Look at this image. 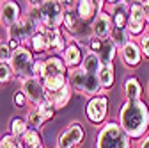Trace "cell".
<instances>
[{
	"label": "cell",
	"instance_id": "6da1fadb",
	"mask_svg": "<svg viewBox=\"0 0 149 148\" xmlns=\"http://www.w3.org/2000/svg\"><path fill=\"white\" fill-rule=\"evenodd\" d=\"M117 123L130 139H144L149 130V107L142 100L124 102L119 109Z\"/></svg>",
	"mask_w": 149,
	"mask_h": 148
},
{
	"label": "cell",
	"instance_id": "b9f144b4",
	"mask_svg": "<svg viewBox=\"0 0 149 148\" xmlns=\"http://www.w3.org/2000/svg\"><path fill=\"white\" fill-rule=\"evenodd\" d=\"M0 148H2V144H0Z\"/></svg>",
	"mask_w": 149,
	"mask_h": 148
},
{
	"label": "cell",
	"instance_id": "277c9868",
	"mask_svg": "<svg viewBox=\"0 0 149 148\" xmlns=\"http://www.w3.org/2000/svg\"><path fill=\"white\" fill-rule=\"evenodd\" d=\"M64 20V7L61 2L45 0L39 6V22L45 29H61Z\"/></svg>",
	"mask_w": 149,
	"mask_h": 148
},
{
	"label": "cell",
	"instance_id": "cb8c5ba5",
	"mask_svg": "<svg viewBox=\"0 0 149 148\" xmlns=\"http://www.w3.org/2000/svg\"><path fill=\"white\" fill-rule=\"evenodd\" d=\"M29 45H30V50H32V52H36V54H45V52H48L46 29H45V27H39V29H37V32L30 38Z\"/></svg>",
	"mask_w": 149,
	"mask_h": 148
},
{
	"label": "cell",
	"instance_id": "484cf974",
	"mask_svg": "<svg viewBox=\"0 0 149 148\" xmlns=\"http://www.w3.org/2000/svg\"><path fill=\"white\" fill-rule=\"evenodd\" d=\"M22 148H43V139L41 134L34 130V128H29V132L20 139Z\"/></svg>",
	"mask_w": 149,
	"mask_h": 148
},
{
	"label": "cell",
	"instance_id": "8992f818",
	"mask_svg": "<svg viewBox=\"0 0 149 148\" xmlns=\"http://www.w3.org/2000/svg\"><path fill=\"white\" fill-rule=\"evenodd\" d=\"M146 27H147V16H146L142 2H132V7H130V20H128L126 30L133 38V36H142Z\"/></svg>",
	"mask_w": 149,
	"mask_h": 148
},
{
	"label": "cell",
	"instance_id": "9a60e30c",
	"mask_svg": "<svg viewBox=\"0 0 149 148\" xmlns=\"http://www.w3.org/2000/svg\"><path fill=\"white\" fill-rule=\"evenodd\" d=\"M62 61L66 63L68 70H74V68H80L82 66V61H84V54H82V48L77 41H69L66 50L61 54Z\"/></svg>",
	"mask_w": 149,
	"mask_h": 148
},
{
	"label": "cell",
	"instance_id": "ba28073f",
	"mask_svg": "<svg viewBox=\"0 0 149 148\" xmlns=\"http://www.w3.org/2000/svg\"><path fill=\"white\" fill-rule=\"evenodd\" d=\"M37 29H39V25H37L32 18H29L25 14L23 18H20L18 23H14L11 29H7V34H9V38H14L20 43H27V41H30L32 36L37 32Z\"/></svg>",
	"mask_w": 149,
	"mask_h": 148
},
{
	"label": "cell",
	"instance_id": "4dcf8cb0",
	"mask_svg": "<svg viewBox=\"0 0 149 148\" xmlns=\"http://www.w3.org/2000/svg\"><path fill=\"white\" fill-rule=\"evenodd\" d=\"M32 77L39 79V80H43V79L46 77V61H45L43 57H39V59L34 61V66H32Z\"/></svg>",
	"mask_w": 149,
	"mask_h": 148
},
{
	"label": "cell",
	"instance_id": "7a4b0ae2",
	"mask_svg": "<svg viewBox=\"0 0 149 148\" xmlns=\"http://www.w3.org/2000/svg\"><path fill=\"white\" fill-rule=\"evenodd\" d=\"M130 141L132 139L126 136L117 121H108L100 128L94 148H132Z\"/></svg>",
	"mask_w": 149,
	"mask_h": 148
},
{
	"label": "cell",
	"instance_id": "7402d4cb",
	"mask_svg": "<svg viewBox=\"0 0 149 148\" xmlns=\"http://www.w3.org/2000/svg\"><path fill=\"white\" fill-rule=\"evenodd\" d=\"M7 132H9L13 137H16L18 141H20V139L29 132V123H27V120H25L23 116H13V118L9 120V128H7Z\"/></svg>",
	"mask_w": 149,
	"mask_h": 148
},
{
	"label": "cell",
	"instance_id": "44dd1931",
	"mask_svg": "<svg viewBox=\"0 0 149 148\" xmlns=\"http://www.w3.org/2000/svg\"><path fill=\"white\" fill-rule=\"evenodd\" d=\"M101 66H103V63L100 59V55L94 54V52H87L84 55V61H82V66L80 68L87 73V75H98L100 70H101Z\"/></svg>",
	"mask_w": 149,
	"mask_h": 148
},
{
	"label": "cell",
	"instance_id": "f1b7e54d",
	"mask_svg": "<svg viewBox=\"0 0 149 148\" xmlns=\"http://www.w3.org/2000/svg\"><path fill=\"white\" fill-rule=\"evenodd\" d=\"M41 82H43V87H45L46 93H53V91H59V89H62L68 84V77H61V75H57V77H45Z\"/></svg>",
	"mask_w": 149,
	"mask_h": 148
},
{
	"label": "cell",
	"instance_id": "4fadbf2b",
	"mask_svg": "<svg viewBox=\"0 0 149 148\" xmlns=\"http://www.w3.org/2000/svg\"><path fill=\"white\" fill-rule=\"evenodd\" d=\"M20 18H22V9L18 2H13V0L0 2V23L6 29H11L14 23H18Z\"/></svg>",
	"mask_w": 149,
	"mask_h": 148
},
{
	"label": "cell",
	"instance_id": "30bf717a",
	"mask_svg": "<svg viewBox=\"0 0 149 148\" xmlns=\"http://www.w3.org/2000/svg\"><path fill=\"white\" fill-rule=\"evenodd\" d=\"M107 2L100 0V2H94V0H78L77 6H74V11H77L78 18L82 23H92L94 18L98 16V13L105 11Z\"/></svg>",
	"mask_w": 149,
	"mask_h": 148
},
{
	"label": "cell",
	"instance_id": "8fae6325",
	"mask_svg": "<svg viewBox=\"0 0 149 148\" xmlns=\"http://www.w3.org/2000/svg\"><path fill=\"white\" fill-rule=\"evenodd\" d=\"M92 27V34L94 38L101 39V41H108L110 36H112V30H114V23H112V16L108 11H101L98 13V16L94 18V22L91 23Z\"/></svg>",
	"mask_w": 149,
	"mask_h": 148
},
{
	"label": "cell",
	"instance_id": "52a82bcc",
	"mask_svg": "<svg viewBox=\"0 0 149 148\" xmlns=\"http://www.w3.org/2000/svg\"><path fill=\"white\" fill-rule=\"evenodd\" d=\"M85 137V128L80 123H71L57 137V148H77Z\"/></svg>",
	"mask_w": 149,
	"mask_h": 148
},
{
	"label": "cell",
	"instance_id": "ab89813d",
	"mask_svg": "<svg viewBox=\"0 0 149 148\" xmlns=\"http://www.w3.org/2000/svg\"><path fill=\"white\" fill-rule=\"evenodd\" d=\"M140 148H149V134L144 139H140Z\"/></svg>",
	"mask_w": 149,
	"mask_h": 148
},
{
	"label": "cell",
	"instance_id": "1f68e13d",
	"mask_svg": "<svg viewBox=\"0 0 149 148\" xmlns=\"http://www.w3.org/2000/svg\"><path fill=\"white\" fill-rule=\"evenodd\" d=\"M13 77H14V73H13L11 64L9 63H0V86L9 84Z\"/></svg>",
	"mask_w": 149,
	"mask_h": 148
},
{
	"label": "cell",
	"instance_id": "8d00e7d4",
	"mask_svg": "<svg viewBox=\"0 0 149 148\" xmlns=\"http://www.w3.org/2000/svg\"><path fill=\"white\" fill-rule=\"evenodd\" d=\"M87 45H89V52L100 54V52H101V48H103V45H105V41H101V39H98V38H92Z\"/></svg>",
	"mask_w": 149,
	"mask_h": 148
},
{
	"label": "cell",
	"instance_id": "7bdbcfd3",
	"mask_svg": "<svg viewBox=\"0 0 149 148\" xmlns=\"http://www.w3.org/2000/svg\"><path fill=\"white\" fill-rule=\"evenodd\" d=\"M147 89H149V86H147Z\"/></svg>",
	"mask_w": 149,
	"mask_h": 148
},
{
	"label": "cell",
	"instance_id": "f35d334b",
	"mask_svg": "<svg viewBox=\"0 0 149 148\" xmlns=\"http://www.w3.org/2000/svg\"><path fill=\"white\" fill-rule=\"evenodd\" d=\"M6 41L9 43V47H11V50H13V52H16L18 48H20V47H22V43H20V41H18V39H14V38H7Z\"/></svg>",
	"mask_w": 149,
	"mask_h": 148
},
{
	"label": "cell",
	"instance_id": "d4e9b609",
	"mask_svg": "<svg viewBox=\"0 0 149 148\" xmlns=\"http://www.w3.org/2000/svg\"><path fill=\"white\" fill-rule=\"evenodd\" d=\"M68 75H69L68 77V82L73 87V91H77V93H84V86H85L87 73L82 68H74V70H69Z\"/></svg>",
	"mask_w": 149,
	"mask_h": 148
},
{
	"label": "cell",
	"instance_id": "7c38bea8",
	"mask_svg": "<svg viewBox=\"0 0 149 148\" xmlns=\"http://www.w3.org/2000/svg\"><path fill=\"white\" fill-rule=\"evenodd\" d=\"M107 6H110V16H112L114 29L124 30V29L128 27L130 7H132V2H107Z\"/></svg>",
	"mask_w": 149,
	"mask_h": 148
},
{
	"label": "cell",
	"instance_id": "d6986e66",
	"mask_svg": "<svg viewBox=\"0 0 149 148\" xmlns=\"http://www.w3.org/2000/svg\"><path fill=\"white\" fill-rule=\"evenodd\" d=\"M82 27V22L77 14L74 9H69V11H64V20H62V29L66 30V34L69 36V41H73V38L77 36L78 29Z\"/></svg>",
	"mask_w": 149,
	"mask_h": 148
},
{
	"label": "cell",
	"instance_id": "3957f363",
	"mask_svg": "<svg viewBox=\"0 0 149 148\" xmlns=\"http://www.w3.org/2000/svg\"><path fill=\"white\" fill-rule=\"evenodd\" d=\"M34 52L27 47H20L16 52H13V57L9 61L11 68H13V73L16 79L20 80H25L29 77H32V66H34Z\"/></svg>",
	"mask_w": 149,
	"mask_h": 148
},
{
	"label": "cell",
	"instance_id": "9c48e42d",
	"mask_svg": "<svg viewBox=\"0 0 149 148\" xmlns=\"http://www.w3.org/2000/svg\"><path fill=\"white\" fill-rule=\"evenodd\" d=\"M20 91L27 97L29 104H32V105H39L41 102H45V97H46L43 82L39 79H36V77H29V79L22 80Z\"/></svg>",
	"mask_w": 149,
	"mask_h": 148
},
{
	"label": "cell",
	"instance_id": "2e32d148",
	"mask_svg": "<svg viewBox=\"0 0 149 148\" xmlns=\"http://www.w3.org/2000/svg\"><path fill=\"white\" fill-rule=\"evenodd\" d=\"M71 97H73V87H71V86H69V82H68L62 89L53 91V93H46L45 100H46V102L55 109V111H59V109H64V107L69 104Z\"/></svg>",
	"mask_w": 149,
	"mask_h": 148
},
{
	"label": "cell",
	"instance_id": "e575fe53",
	"mask_svg": "<svg viewBox=\"0 0 149 148\" xmlns=\"http://www.w3.org/2000/svg\"><path fill=\"white\" fill-rule=\"evenodd\" d=\"M37 109L41 111V114H43V118H45L46 121H48V120H52V118H53V114H55V109H53L46 100H45V102H41L39 105H37Z\"/></svg>",
	"mask_w": 149,
	"mask_h": 148
},
{
	"label": "cell",
	"instance_id": "5b68a950",
	"mask_svg": "<svg viewBox=\"0 0 149 148\" xmlns=\"http://www.w3.org/2000/svg\"><path fill=\"white\" fill-rule=\"evenodd\" d=\"M108 114V98L105 95L89 98L85 105V116L92 125H101Z\"/></svg>",
	"mask_w": 149,
	"mask_h": 148
},
{
	"label": "cell",
	"instance_id": "836d02e7",
	"mask_svg": "<svg viewBox=\"0 0 149 148\" xmlns=\"http://www.w3.org/2000/svg\"><path fill=\"white\" fill-rule=\"evenodd\" d=\"M0 144H2V148H22L20 141L16 137H13L11 134H6V136L0 137Z\"/></svg>",
	"mask_w": 149,
	"mask_h": 148
},
{
	"label": "cell",
	"instance_id": "e0dca14e",
	"mask_svg": "<svg viewBox=\"0 0 149 148\" xmlns=\"http://www.w3.org/2000/svg\"><path fill=\"white\" fill-rule=\"evenodd\" d=\"M46 41H48V50L53 52V55L62 54L69 43L61 29H46Z\"/></svg>",
	"mask_w": 149,
	"mask_h": 148
},
{
	"label": "cell",
	"instance_id": "603a6c76",
	"mask_svg": "<svg viewBox=\"0 0 149 148\" xmlns=\"http://www.w3.org/2000/svg\"><path fill=\"white\" fill-rule=\"evenodd\" d=\"M98 80H100L103 91H107V89H110L114 86V82H116V66H114V63L101 66V70L98 73Z\"/></svg>",
	"mask_w": 149,
	"mask_h": 148
},
{
	"label": "cell",
	"instance_id": "ffe728a7",
	"mask_svg": "<svg viewBox=\"0 0 149 148\" xmlns=\"http://www.w3.org/2000/svg\"><path fill=\"white\" fill-rule=\"evenodd\" d=\"M123 95L126 102H137L142 100V86L135 77H130L123 82Z\"/></svg>",
	"mask_w": 149,
	"mask_h": 148
},
{
	"label": "cell",
	"instance_id": "f546056e",
	"mask_svg": "<svg viewBox=\"0 0 149 148\" xmlns=\"http://www.w3.org/2000/svg\"><path fill=\"white\" fill-rule=\"evenodd\" d=\"M110 41L114 43L119 50L123 47H126L130 41H132V36H130V32L124 29V30H119V29H114L112 30V36H110Z\"/></svg>",
	"mask_w": 149,
	"mask_h": 148
},
{
	"label": "cell",
	"instance_id": "74e56055",
	"mask_svg": "<svg viewBox=\"0 0 149 148\" xmlns=\"http://www.w3.org/2000/svg\"><path fill=\"white\" fill-rule=\"evenodd\" d=\"M29 104V100H27V97L22 93V91H16L14 93V105L18 107V109H23L25 105Z\"/></svg>",
	"mask_w": 149,
	"mask_h": 148
},
{
	"label": "cell",
	"instance_id": "4316f807",
	"mask_svg": "<svg viewBox=\"0 0 149 148\" xmlns=\"http://www.w3.org/2000/svg\"><path fill=\"white\" fill-rule=\"evenodd\" d=\"M27 123H29V128H34V130H39L43 128V125L46 123V120L43 118L41 111L37 109V105H32L27 113Z\"/></svg>",
	"mask_w": 149,
	"mask_h": 148
},
{
	"label": "cell",
	"instance_id": "d590c367",
	"mask_svg": "<svg viewBox=\"0 0 149 148\" xmlns=\"http://www.w3.org/2000/svg\"><path fill=\"white\" fill-rule=\"evenodd\" d=\"M139 47H140V52H142V57L144 59H149V32H144L140 36Z\"/></svg>",
	"mask_w": 149,
	"mask_h": 148
},
{
	"label": "cell",
	"instance_id": "d6a6232c",
	"mask_svg": "<svg viewBox=\"0 0 149 148\" xmlns=\"http://www.w3.org/2000/svg\"><path fill=\"white\" fill-rule=\"evenodd\" d=\"M13 57V50L7 41H0V63H9Z\"/></svg>",
	"mask_w": 149,
	"mask_h": 148
},
{
	"label": "cell",
	"instance_id": "ac0fdd59",
	"mask_svg": "<svg viewBox=\"0 0 149 148\" xmlns=\"http://www.w3.org/2000/svg\"><path fill=\"white\" fill-rule=\"evenodd\" d=\"M45 61H46V77H57V75H61V77H68L69 70H68L66 63L62 61V57H59V55H53V54H52L50 57H46Z\"/></svg>",
	"mask_w": 149,
	"mask_h": 148
},
{
	"label": "cell",
	"instance_id": "60d3db41",
	"mask_svg": "<svg viewBox=\"0 0 149 148\" xmlns=\"http://www.w3.org/2000/svg\"><path fill=\"white\" fill-rule=\"evenodd\" d=\"M144 6V11H146V16H147V20H149V0H146V2H142Z\"/></svg>",
	"mask_w": 149,
	"mask_h": 148
},
{
	"label": "cell",
	"instance_id": "83f0119b",
	"mask_svg": "<svg viewBox=\"0 0 149 148\" xmlns=\"http://www.w3.org/2000/svg\"><path fill=\"white\" fill-rule=\"evenodd\" d=\"M117 54H119V48L108 39V41H105V45H103V48H101V52L98 55H100V59H101L103 64H112Z\"/></svg>",
	"mask_w": 149,
	"mask_h": 148
},
{
	"label": "cell",
	"instance_id": "5bb4252c",
	"mask_svg": "<svg viewBox=\"0 0 149 148\" xmlns=\"http://www.w3.org/2000/svg\"><path fill=\"white\" fill-rule=\"evenodd\" d=\"M119 57H121L123 64L128 66V68H135V66H139V64L142 63V59H144L139 43L133 41V39L130 41L126 47H123V48L119 50Z\"/></svg>",
	"mask_w": 149,
	"mask_h": 148
}]
</instances>
